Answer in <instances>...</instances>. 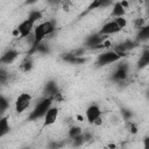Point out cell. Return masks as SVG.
<instances>
[{"label":"cell","instance_id":"9a60e30c","mask_svg":"<svg viewBox=\"0 0 149 149\" xmlns=\"http://www.w3.org/2000/svg\"><path fill=\"white\" fill-rule=\"evenodd\" d=\"M125 14H126V9L121 6L120 1H119V2H114V3H113V8H112V16H113L114 19L125 17Z\"/></svg>","mask_w":149,"mask_h":149},{"label":"cell","instance_id":"44dd1931","mask_svg":"<svg viewBox=\"0 0 149 149\" xmlns=\"http://www.w3.org/2000/svg\"><path fill=\"white\" fill-rule=\"evenodd\" d=\"M81 134H83V129H81L79 126H72V127L69 129V133H68L70 140H74L76 137L80 136Z\"/></svg>","mask_w":149,"mask_h":149},{"label":"cell","instance_id":"4316f807","mask_svg":"<svg viewBox=\"0 0 149 149\" xmlns=\"http://www.w3.org/2000/svg\"><path fill=\"white\" fill-rule=\"evenodd\" d=\"M83 139H84V142L87 143V142H90V141L93 140V135L90 132H83Z\"/></svg>","mask_w":149,"mask_h":149},{"label":"cell","instance_id":"7c38bea8","mask_svg":"<svg viewBox=\"0 0 149 149\" xmlns=\"http://www.w3.org/2000/svg\"><path fill=\"white\" fill-rule=\"evenodd\" d=\"M59 92L58 90V85L55 80H48L44 85V88H43V93H44V97L45 98H54L57 93Z\"/></svg>","mask_w":149,"mask_h":149},{"label":"cell","instance_id":"f546056e","mask_svg":"<svg viewBox=\"0 0 149 149\" xmlns=\"http://www.w3.org/2000/svg\"><path fill=\"white\" fill-rule=\"evenodd\" d=\"M101 123H102V118H101V116H99V118L93 122V125H97V126H100Z\"/></svg>","mask_w":149,"mask_h":149},{"label":"cell","instance_id":"d6986e66","mask_svg":"<svg viewBox=\"0 0 149 149\" xmlns=\"http://www.w3.org/2000/svg\"><path fill=\"white\" fill-rule=\"evenodd\" d=\"M42 17H43L42 12H41V10H38V9H34V10H31V12L29 13V15H28L27 20H29L30 22H33V23L35 24V23H36L37 21H40Z\"/></svg>","mask_w":149,"mask_h":149},{"label":"cell","instance_id":"cb8c5ba5","mask_svg":"<svg viewBox=\"0 0 149 149\" xmlns=\"http://www.w3.org/2000/svg\"><path fill=\"white\" fill-rule=\"evenodd\" d=\"M65 144V142L59 141H50L48 143V149H62V147Z\"/></svg>","mask_w":149,"mask_h":149},{"label":"cell","instance_id":"3957f363","mask_svg":"<svg viewBox=\"0 0 149 149\" xmlns=\"http://www.w3.org/2000/svg\"><path fill=\"white\" fill-rule=\"evenodd\" d=\"M30 102H31V95L29 93L23 92V93L19 94V97L15 100V112L16 113L24 112L29 107Z\"/></svg>","mask_w":149,"mask_h":149},{"label":"cell","instance_id":"7402d4cb","mask_svg":"<svg viewBox=\"0 0 149 149\" xmlns=\"http://www.w3.org/2000/svg\"><path fill=\"white\" fill-rule=\"evenodd\" d=\"M8 107H9V100L5 95L0 94V116H2V114L8 109Z\"/></svg>","mask_w":149,"mask_h":149},{"label":"cell","instance_id":"52a82bcc","mask_svg":"<svg viewBox=\"0 0 149 149\" xmlns=\"http://www.w3.org/2000/svg\"><path fill=\"white\" fill-rule=\"evenodd\" d=\"M85 116H86V120L90 122V123H93L99 116H101V109L98 105L95 104H92L87 107L86 112H85Z\"/></svg>","mask_w":149,"mask_h":149},{"label":"cell","instance_id":"f1b7e54d","mask_svg":"<svg viewBox=\"0 0 149 149\" xmlns=\"http://www.w3.org/2000/svg\"><path fill=\"white\" fill-rule=\"evenodd\" d=\"M128 122H129V130H130V133L132 134H136L137 133V126H136V123L130 122V121H128Z\"/></svg>","mask_w":149,"mask_h":149},{"label":"cell","instance_id":"8992f818","mask_svg":"<svg viewBox=\"0 0 149 149\" xmlns=\"http://www.w3.org/2000/svg\"><path fill=\"white\" fill-rule=\"evenodd\" d=\"M105 40H107L106 36H102V35H100L99 33H95V34H92V35L87 36L84 43H85V45H86L87 48L94 49L95 47H98L99 44H101Z\"/></svg>","mask_w":149,"mask_h":149},{"label":"cell","instance_id":"4dcf8cb0","mask_svg":"<svg viewBox=\"0 0 149 149\" xmlns=\"http://www.w3.org/2000/svg\"><path fill=\"white\" fill-rule=\"evenodd\" d=\"M148 142H149V139L146 137V139H144V149H149V147H148Z\"/></svg>","mask_w":149,"mask_h":149},{"label":"cell","instance_id":"277c9868","mask_svg":"<svg viewBox=\"0 0 149 149\" xmlns=\"http://www.w3.org/2000/svg\"><path fill=\"white\" fill-rule=\"evenodd\" d=\"M128 71H129V66L126 63L119 64L116 66L115 71L112 73V80H114L116 83H121V81L126 80L128 77Z\"/></svg>","mask_w":149,"mask_h":149},{"label":"cell","instance_id":"d4e9b609","mask_svg":"<svg viewBox=\"0 0 149 149\" xmlns=\"http://www.w3.org/2000/svg\"><path fill=\"white\" fill-rule=\"evenodd\" d=\"M71 141H72V146H73V147H76V148H78V147H81L83 144H85V142H84V139H83V134H81L80 136L76 137L74 140H71Z\"/></svg>","mask_w":149,"mask_h":149},{"label":"cell","instance_id":"6da1fadb","mask_svg":"<svg viewBox=\"0 0 149 149\" xmlns=\"http://www.w3.org/2000/svg\"><path fill=\"white\" fill-rule=\"evenodd\" d=\"M52 102H54V100H52L51 98H45V97H43V98L36 104V106L34 107V109L29 113L28 120H29V121H36V120L43 118V116L45 115V113L48 112V109L51 107Z\"/></svg>","mask_w":149,"mask_h":149},{"label":"cell","instance_id":"9c48e42d","mask_svg":"<svg viewBox=\"0 0 149 149\" xmlns=\"http://www.w3.org/2000/svg\"><path fill=\"white\" fill-rule=\"evenodd\" d=\"M121 29L118 27V24L115 23V21L113 20V21H108V22H106L102 27H101V29L98 31L100 35H102V36H108V35H113V34H116V33H119Z\"/></svg>","mask_w":149,"mask_h":149},{"label":"cell","instance_id":"484cf974","mask_svg":"<svg viewBox=\"0 0 149 149\" xmlns=\"http://www.w3.org/2000/svg\"><path fill=\"white\" fill-rule=\"evenodd\" d=\"M114 21H115V23L118 24V27L120 29H123L127 26V20L125 17H118V19H114Z\"/></svg>","mask_w":149,"mask_h":149},{"label":"cell","instance_id":"5b68a950","mask_svg":"<svg viewBox=\"0 0 149 149\" xmlns=\"http://www.w3.org/2000/svg\"><path fill=\"white\" fill-rule=\"evenodd\" d=\"M34 27H35V24L33 22H30L29 20L26 19L24 21H22L16 28V30L19 33V38H24V37H28L29 35H31Z\"/></svg>","mask_w":149,"mask_h":149},{"label":"cell","instance_id":"2e32d148","mask_svg":"<svg viewBox=\"0 0 149 149\" xmlns=\"http://www.w3.org/2000/svg\"><path fill=\"white\" fill-rule=\"evenodd\" d=\"M149 38V26H143V27H141L140 29H139V33H137V35H136V43L139 44L140 42H142V41H147Z\"/></svg>","mask_w":149,"mask_h":149},{"label":"cell","instance_id":"5bb4252c","mask_svg":"<svg viewBox=\"0 0 149 149\" xmlns=\"http://www.w3.org/2000/svg\"><path fill=\"white\" fill-rule=\"evenodd\" d=\"M10 132V126L7 116H0V139L6 136Z\"/></svg>","mask_w":149,"mask_h":149},{"label":"cell","instance_id":"83f0119b","mask_svg":"<svg viewBox=\"0 0 149 149\" xmlns=\"http://www.w3.org/2000/svg\"><path fill=\"white\" fill-rule=\"evenodd\" d=\"M7 79H8V73L3 69L0 68V83H5L7 81Z\"/></svg>","mask_w":149,"mask_h":149},{"label":"cell","instance_id":"603a6c76","mask_svg":"<svg viewBox=\"0 0 149 149\" xmlns=\"http://www.w3.org/2000/svg\"><path fill=\"white\" fill-rule=\"evenodd\" d=\"M120 113H121V116H122V119L125 121H129L133 118V112L130 109L126 108V107H121L120 108Z\"/></svg>","mask_w":149,"mask_h":149},{"label":"cell","instance_id":"1f68e13d","mask_svg":"<svg viewBox=\"0 0 149 149\" xmlns=\"http://www.w3.org/2000/svg\"><path fill=\"white\" fill-rule=\"evenodd\" d=\"M22 149H30L29 147H24V148H22Z\"/></svg>","mask_w":149,"mask_h":149},{"label":"cell","instance_id":"ffe728a7","mask_svg":"<svg viewBox=\"0 0 149 149\" xmlns=\"http://www.w3.org/2000/svg\"><path fill=\"white\" fill-rule=\"evenodd\" d=\"M20 69H21L23 72H29V71L33 69V59H31L30 56H27V57L23 59V62H22L21 65H20Z\"/></svg>","mask_w":149,"mask_h":149},{"label":"cell","instance_id":"ba28073f","mask_svg":"<svg viewBox=\"0 0 149 149\" xmlns=\"http://www.w3.org/2000/svg\"><path fill=\"white\" fill-rule=\"evenodd\" d=\"M58 114H59V109L57 107H50L48 109V112L45 113V115L43 116L44 121H43V127H48V126H51L56 122L57 118H58Z\"/></svg>","mask_w":149,"mask_h":149},{"label":"cell","instance_id":"e0dca14e","mask_svg":"<svg viewBox=\"0 0 149 149\" xmlns=\"http://www.w3.org/2000/svg\"><path fill=\"white\" fill-rule=\"evenodd\" d=\"M42 24H43V28H44L45 36H49V35L55 33V30H56V22L54 20L44 21V22H42Z\"/></svg>","mask_w":149,"mask_h":149},{"label":"cell","instance_id":"30bf717a","mask_svg":"<svg viewBox=\"0 0 149 149\" xmlns=\"http://www.w3.org/2000/svg\"><path fill=\"white\" fill-rule=\"evenodd\" d=\"M19 56H20V52L16 49H8L0 57V64H5V65L12 64L15 59H17Z\"/></svg>","mask_w":149,"mask_h":149},{"label":"cell","instance_id":"8fae6325","mask_svg":"<svg viewBox=\"0 0 149 149\" xmlns=\"http://www.w3.org/2000/svg\"><path fill=\"white\" fill-rule=\"evenodd\" d=\"M137 45V43L135 41H132V40H126L121 43H119L115 48H114V51L118 52V54H128V51H130L132 49H134L135 47Z\"/></svg>","mask_w":149,"mask_h":149},{"label":"cell","instance_id":"4fadbf2b","mask_svg":"<svg viewBox=\"0 0 149 149\" xmlns=\"http://www.w3.org/2000/svg\"><path fill=\"white\" fill-rule=\"evenodd\" d=\"M62 59H63L64 62H66V63L74 64V65H80V64H84V63L86 62V58H85V57L76 56V55H73L72 52L62 55Z\"/></svg>","mask_w":149,"mask_h":149},{"label":"cell","instance_id":"ac0fdd59","mask_svg":"<svg viewBox=\"0 0 149 149\" xmlns=\"http://www.w3.org/2000/svg\"><path fill=\"white\" fill-rule=\"evenodd\" d=\"M137 65H139L140 69H143L147 65H149V50L148 49H144L143 50V52L140 56V59L137 62Z\"/></svg>","mask_w":149,"mask_h":149},{"label":"cell","instance_id":"7a4b0ae2","mask_svg":"<svg viewBox=\"0 0 149 149\" xmlns=\"http://www.w3.org/2000/svg\"><path fill=\"white\" fill-rule=\"evenodd\" d=\"M120 59H121V57L114 50H108V51H105V52H101V54L98 55L95 64L98 66H105V65H108V64L116 63Z\"/></svg>","mask_w":149,"mask_h":149}]
</instances>
